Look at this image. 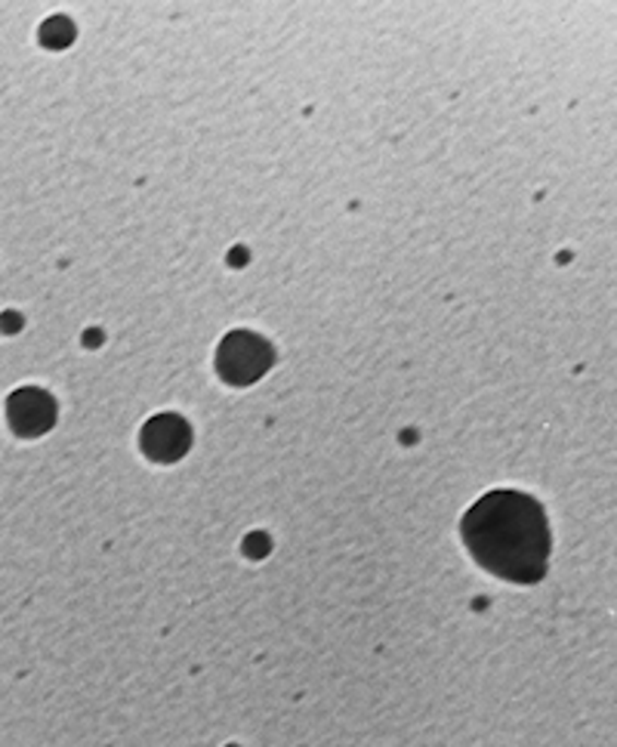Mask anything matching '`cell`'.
<instances>
[{
	"label": "cell",
	"instance_id": "1",
	"mask_svg": "<svg viewBox=\"0 0 617 747\" xmlns=\"http://www.w3.org/2000/svg\"><path fill=\"white\" fill-rule=\"evenodd\" d=\"M463 541L478 566L515 584H534L547 571V517L525 495H485L463 519Z\"/></svg>",
	"mask_w": 617,
	"mask_h": 747
},
{
	"label": "cell",
	"instance_id": "2",
	"mask_svg": "<svg viewBox=\"0 0 617 747\" xmlns=\"http://www.w3.org/2000/svg\"><path fill=\"white\" fill-rule=\"evenodd\" d=\"M272 353L263 340L253 334H232L219 346V374L232 383H250L269 368Z\"/></svg>",
	"mask_w": 617,
	"mask_h": 747
},
{
	"label": "cell",
	"instance_id": "3",
	"mask_svg": "<svg viewBox=\"0 0 617 747\" xmlns=\"http://www.w3.org/2000/svg\"><path fill=\"white\" fill-rule=\"evenodd\" d=\"M7 414H10V424H13L19 436H37V432H44L56 417L50 395H44V392L37 390H19L10 399Z\"/></svg>",
	"mask_w": 617,
	"mask_h": 747
},
{
	"label": "cell",
	"instance_id": "4",
	"mask_svg": "<svg viewBox=\"0 0 617 747\" xmlns=\"http://www.w3.org/2000/svg\"><path fill=\"white\" fill-rule=\"evenodd\" d=\"M186 446H189V429L186 424H179L177 417H158L142 432L145 454L158 458V461H174L186 451Z\"/></svg>",
	"mask_w": 617,
	"mask_h": 747
}]
</instances>
